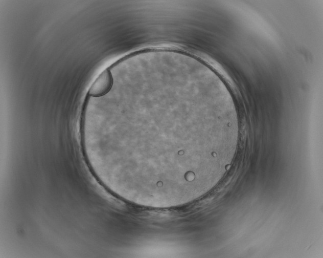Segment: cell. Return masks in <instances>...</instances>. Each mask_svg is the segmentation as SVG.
Returning <instances> with one entry per match:
<instances>
[{
  "mask_svg": "<svg viewBox=\"0 0 323 258\" xmlns=\"http://www.w3.org/2000/svg\"><path fill=\"white\" fill-rule=\"evenodd\" d=\"M113 83L111 73L108 68L104 70L90 87L87 95L89 96L100 97L107 94Z\"/></svg>",
  "mask_w": 323,
  "mask_h": 258,
  "instance_id": "6da1fadb",
  "label": "cell"
}]
</instances>
